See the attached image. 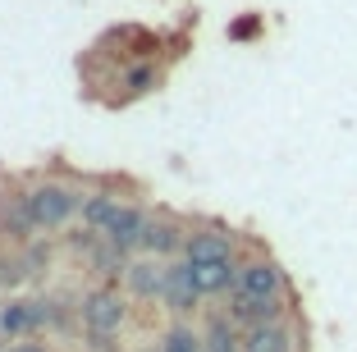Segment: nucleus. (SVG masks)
Returning <instances> with one entry per match:
<instances>
[{
    "label": "nucleus",
    "instance_id": "nucleus-1",
    "mask_svg": "<svg viewBox=\"0 0 357 352\" xmlns=\"http://www.w3.org/2000/svg\"><path fill=\"white\" fill-rule=\"evenodd\" d=\"M78 311H83V330L92 334V339H110V334H119V325H124V316H128L124 298H119L115 289H92Z\"/></svg>",
    "mask_w": 357,
    "mask_h": 352
},
{
    "label": "nucleus",
    "instance_id": "nucleus-2",
    "mask_svg": "<svg viewBox=\"0 0 357 352\" xmlns=\"http://www.w3.org/2000/svg\"><path fill=\"white\" fill-rule=\"evenodd\" d=\"M28 206L37 229H60L64 220L78 211V192H69L64 183H32L28 188Z\"/></svg>",
    "mask_w": 357,
    "mask_h": 352
},
{
    "label": "nucleus",
    "instance_id": "nucleus-3",
    "mask_svg": "<svg viewBox=\"0 0 357 352\" xmlns=\"http://www.w3.org/2000/svg\"><path fill=\"white\" fill-rule=\"evenodd\" d=\"M234 293H243V298H284V270L275 266L271 257L243 261V266H238V284H234Z\"/></svg>",
    "mask_w": 357,
    "mask_h": 352
},
{
    "label": "nucleus",
    "instance_id": "nucleus-4",
    "mask_svg": "<svg viewBox=\"0 0 357 352\" xmlns=\"http://www.w3.org/2000/svg\"><path fill=\"white\" fill-rule=\"evenodd\" d=\"M160 302H165L174 316H188V311H197L202 289H197V280H192V266H188V261L165 266V293H160Z\"/></svg>",
    "mask_w": 357,
    "mask_h": 352
},
{
    "label": "nucleus",
    "instance_id": "nucleus-5",
    "mask_svg": "<svg viewBox=\"0 0 357 352\" xmlns=\"http://www.w3.org/2000/svg\"><path fill=\"white\" fill-rule=\"evenodd\" d=\"M0 229H5V238H14V243H28L32 234H37L28 192H5V197H0Z\"/></svg>",
    "mask_w": 357,
    "mask_h": 352
},
{
    "label": "nucleus",
    "instance_id": "nucleus-6",
    "mask_svg": "<svg viewBox=\"0 0 357 352\" xmlns=\"http://www.w3.org/2000/svg\"><path fill=\"white\" fill-rule=\"evenodd\" d=\"M229 316H234V325L252 330V325H266V321H284V302L280 298H243V293H234Z\"/></svg>",
    "mask_w": 357,
    "mask_h": 352
},
{
    "label": "nucleus",
    "instance_id": "nucleus-7",
    "mask_svg": "<svg viewBox=\"0 0 357 352\" xmlns=\"http://www.w3.org/2000/svg\"><path fill=\"white\" fill-rule=\"evenodd\" d=\"M192 280H197L202 298H215V293H234L238 284V261H188Z\"/></svg>",
    "mask_w": 357,
    "mask_h": 352
},
{
    "label": "nucleus",
    "instance_id": "nucleus-8",
    "mask_svg": "<svg viewBox=\"0 0 357 352\" xmlns=\"http://www.w3.org/2000/svg\"><path fill=\"white\" fill-rule=\"evenodd\" d=\"M142 229H147V215L137 206H115V215L105 220V229H101V238H110V243H119V247H142Z\"/></svg>",
    "mask_w": 357,
    "mask_h": 352
},
{
    "label": "nucleus",
    "instance_id": "nucleus-9",
    "mask_svg": "<svg viewBox=\"0 0 357 352\" xmlns=\"http://www.w3.org/2000/svg\"><path fill=\"white\" fill-rule=\"evenodd\" d=\"M183 243H188V234H183L174 220H165V215H147V229H142V247H147L151 257H169V252H183Z\"/></svg>",
    "mask_w": 357,
    "mask_h": 352
},
{
    "label": "nucleus",
    "instance_id": "nucleus-10",
    "mask_svg": "<svg viewBox=\"0 0 357 352\" xmlns=\"http://www.w3.org/2000/svg\"><path fill=\"white\" fill-rule=\"evenodd\" d=\"M243 352H294V330L284 321H266L243 330Z\"/></svg>",
    "mask_w": 357,
    "mask_h": 352
},
{
    "label": "nucleus",
    "instance_id": "nucleus-11",
    "mask_svg": "<svg viewBox=\"0 0 357 352\" xmlns=\"http://www.w3.org/2000/svg\"><path fill=\"white\" fill-rule=\"evenodd\" d=\"M124 284H128V293L133 298H160L165 293V266L160 261H133L128 266V275H124Z\"/></svg>",
    "mask_w": 357,
    "mask_h": 352
},
{
    "label": "nucleus",
    "instance_id": "nucleus-12",
    "mask_svg": "<svg viewBox=\"0 0 357 352\" xmlns=\"http://www.w3.org/2000/svg\"><path fill=\"white\" fill-rule=\"evenodd\" d=\"M183 261H234V238L229 234H188L183 243Z\"/></svg>",
    "mask_w": 357,
    "mask_h": 352
},
{
    "label": "nucleus",
    "instance_id": "nucleus-13",
    "mask_svg": "<svg viewBox=\"0 0 357 352\" xmlns=\"http://www.w3.org/2000/svg\"><path fill=\"white\" fill-rule=\"evenodd\" d=\"M87 261H92V270H96V275H105V280H124L128 266H133V261L124 257V247L110 243V238L92 243V247H87Z\"/></svg>",
    "mask_w": 357,
    "mask_h": 352
},
{
    "label": "nucleus",
    "instance_id": "nucleus-14",
    "mask_svg": "<svg viewBox=\"0 0 357 352\" xmlns=\"http://www.w3.org/2000/svg\"><path fill=\"white\" fill-rule=\"evenodd\" d=\"M202 339H206V352H243V334H238L229 311H225V316H211Z\"/></svg>",
    "mask_w": 357,
    "mask_h": 352
},
{
    "label": "nucleus",
    "instance_id": "nucleus-15",
    "mask_svg": "<svg viewBox=\"0 0 357 352\" xmlns=\"http://www.w3.org/2000/svg\"><path fill=\"white\" fill-rule=\"evenodd\" d=\"M160 352H206V339L197 330H188V325H174L165 334V343H160Z\"/></svg>",
    "mask_w": 357,
    "mask_h": 352
},
{
    "label": "nucleus",
    "instance_id": "nucleus-16",
    "mask_svg": "<svg viewBox=\"0 0 357 352\" xmlns=\"http://www.w3.org/2000/svg\"><path fill=\"white\" fill-rule=\"evenodd\" d=\"M0 330H5V334H28V330H37V325H32V302H10V307L0 311Z\"/></svg>",
    "mask_w": 357,
    "mask_h": 352
},
{
    "label": "nucleus",
    "instance_id": "nucleus-17",
    "mask_svg": "<svg viewBox=\"0 0 357 352\" xmlns=\"http://www.w3.org/2000/svg\"><path fill=\"white\" fill-rule=\"evenodd\" d=\"M115 206H119L115 197H87V201H83V224L101 234V229H105V220L115 215Z\"/></svg>",
    "mask_w": 357,
    "mask_h": 352
},
{
    "label": "nucleus",
    "instance_id": "nucleus-18",
    "mask_svg": "<svg viewBox=\"0 0 357 352\" xmlns=\"http://www.w3.org/2000/svg\"><path fill=\"white\" fill-rule=\"evenodd\" d=\"M124 87H128V92H133V96L151 92V87H156V69H151V64H137V69H128Z\"/></svg>",
    "mask_w": 357,
    "mask_h": 352
},
{
    "label": "nucleus",
    "instance_id": "nucleus-19",
    "mask_svg": "<svg viewBox=\"0 0 357 352\" xmlns=\"http://www.w3.org/2000/svg\"><path fill=\"white\" fill-rule=\"evenodd\" d=\"M257 28H261L257 19H238V23L229 28V37H234V42H243V37H257Z\"/></svg>",
    "mask_w": 357,
    "mask_h": 352
},
{
    "label": "nucleus",
    "instance_id": "nucleus-20",
    "mask_svg": "<svg viewBox=\"0 0 357 352\" xmlns=\"http://www.w3.org/2000/svg\"><path fill=\"white\" fill-rule=\"evenodd\" d=\"M10 352H46V348H37V343H19V348H10Z\"/></svg>",
    "mask_w": 357,
    "mask_h": 352
}]
</instances>
